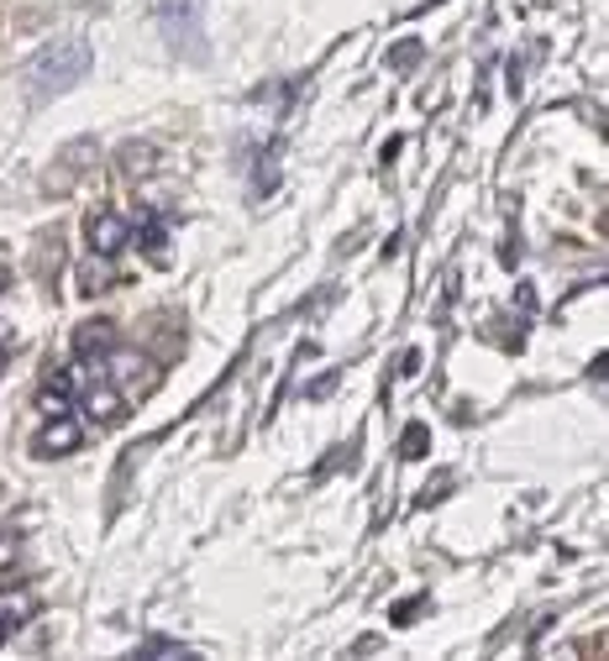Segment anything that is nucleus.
<instances>
[{"instance_id": "1", "label": "nucleus", "mask_w": 609, "mask_h": 661, "mask_svg": "<svg viewBox=\"0 0 609 661\" xmlns=\"http://www.w3.org/2000/svg\"><path fill=\"white\" fill-rule=\"evenodd\" d=\"M84 74H90V48H84L80 38L53 42V48H42L38 59L27 63V84H32L38 95H63V90H74Z\"/></svg>"}, {"instance_id": "2", "label": "nucleus", "mask_w": 609, "mask_h": 661, "mask_svg": "<svg viewBox=\"0 0 609 661\" xmlns=\"http://www.w3.org/2000/svg\"><path fill=\"white\" fill-rule=\"evenodd\" d=\"M200 0H163L158 6V27L163 38L174 42V48H189L195 42V27H200Z\"/></svg>"}, {"instance_id": "3", "label": "nucleus", "mask_w": 609, "mask_h": 661, "mask_svg": "<svg viewBox=\"0 0 609 661\" xmlns=\"http://www.w3.org/2000/svg\"><path fill=\"white\" fill-rule=\"evenodd\" d=\"M84 237H90V252H95V258H116L126 241H132V226H126V216H116V210H101V216H90Z\"/></svg>"}, {"instance_id": "4", "label": "nucleus", "mask_w": 609, "mask_h": 661, "mask_svg": "<svg viewBox=\"0 0 609 661\" xmlns=\"http://www.w3.org/2000/svg\"><path fill=\"white\" fill-rule=\"evenodd\" d=\"M158 163H163V147L153 137H132V142H122V153H116L122 179H153Z\"/></svg>"}, {"instance_id": "5", "label": "nucleus", "mask_w": 609, "mask_h": 661, "mask_svg": "<svg viewBox=\"0 0 609 661\" xmlns=\"http://www.w3.org/2000/svg\"><path fill=\"white\" fill-rule=\"evenodd\" d=\"M84 441V425H74L69 415H59L53 425H42L38 441H32V457H69V452H80Z\"/></svg>"}, {"instance_id": "6", "label": "nucleus", "mask_w": 609, "mask_h": 661, "mask_svg": "<svg viewBox=\"0 0 609 661\" xmlns=\"http://www.w3.org/2000/svg\"><path fill=\"white\" fill-rule=\"evenodd\" d=\"M105 362H111V379H116V383L143 379V389H153V379H158V368H153L143 352H132V347H111V352H105Z\"/></svg>"}, {"instance_id": "7", "label": "nucleus", "mask_w": 609, "mask_h": 661, "mask_svg": "<svg viewBox=\"0 0 609 661\" xmlns=\"http://www.w3.org/2000/svg\"><path fill=\"white\" fill-rule=\"evenodd\" d=\"M279 179H285V137H273L264 147V158H258V168H252V195L268 200V195L279 189Z\"/></svg>"}, {"instance_id": "8", "label": "nucleus", "mask_w": 609, "mask_h": 661, "mask_svg": "<svg viewBox=\"0 0 609 661\" xmlns=\"http://www.w3.org/2000/svg\"><path fill=\"white\" fill-rule=\"evenodd\" d=\"M111 341H116V326H111V321H84V326H74V352H80L84 362L105 358V352H111Z\"/></svg>"}, {"instance_id": "9", "label": "nucleus", "mask_w": 609, "mask_h": 661, "mask_svg": "<svg viewBox=\"0 0 609 661\" xmlns=\"http://www.w3.org/2000/svg\"><path fill=\"white\" fill-rule=\"evenodd\" d=\"M126 226H132V237L147 247V258H153V262H168V231H163V220L153 216V210H137V216L126 220Z\"/></svg>"}, {"instance_id": "10", "label": "nucleus", "mask_w": 609, "mask_h": 661, "mask_svg": "<svg viewBox=\"0 0 609 661\" xmlns=\"http://www.w3.org/2000/svg\"><path fill=\"white\" fill-rule=\"evenodd\" d=\"M122 410H126L122 389H111V383H95V389L84 394V415H90V425H111Z\"/></svg>"}, {"instance_id": "11", "label": "nucleus", "mask_w": 609, "mask_h": 661, "mask_svg": "<svg viewBox=\"0 0 609 661\" xmlns=\"http://www.w3.org/2000/svg\"><path fill=\"white\" fill-rule=\"evenodd\" d=\"M38 609H42V599L32 593V588H6V593H0V620L6 624L38 620Z\"/></svg>"}, {"instance_id": "12", "label": "nucleus", "mask_w": 609, "mask_h": 661, "mask_svg": "<svg viewBox=\"0 0 609 661\" xmlns=\"http://www.w3.org/2000/svg\"><path fill=\"white\" fill-rule=\"evenodd\" d=\"M426 446H431V431H426V425H410L405 441H400V457H405V462L426 457Z\"/></svg>"}, {"instance_id": "13", "label": "nucleus", "mask_w": 609, "mask_h": 661, "mask_svg": "<svg viewBox=\"0 0 609 661\" xmlns=\"http://www.w3.org/2000/svg\"><path fill=\"white\" fill-rule=\"evenodd\" d=\"M38 410H42V415H48V421H59V415H69V394L48 383V389H42V394H38Z\"/></svg>"}, {"instance_id": "14", "label": "nucleus", "mask_w": 609, "mask_h": 661, "mask_svg": "<svg viewBox=\"0 0 609 661\" xmlns=\"http://www.w3.org/2000/svg\"><path fill=\"white\" fill-rule=\"evenodd\" d=\"M415 59H421V42H415V38L394 42V53H389V63H394V69H410Z\"/></svg>"}, {"instance_id": "15", "label": "nucleus", "mask_w": 609, "mask_h": 661, "mask_svg": "<svg viewBox=\"0 0 609 661\" xmlns=\"http://www.w3.org/2000/svg\"><path fill=\"white\" fill-rule=\"evenodd\" d=\"M137 657H189V651H184L179 641H147Z\"/></svg>"}, {"instance_id": "16", "label": "nucleus", "mask_w": 609, "mask_h": 661, "mask_svg": "<svg viewBox=\"0 0 609 661\" xmlns=\"http://www.w3.org/2000/svg\"><path fill=\"white\" fill-rule=\"evenodd\" d=\"M17 551H21V536H17V530H0V567H11Z\"/></svg>"}, {"instance_id": "17", "label": "nucleus", "mask_w": 609, "mask_h": 661, "mask_svg": "<svg viewBox=\"0 0 609 661\" xmlns=\"http://www.w3.org/2000/svg\"><path fill=\"white\" fill-rule=\"evenodd\" d=\"M426 609V599H405V603H394V624H410L415 614Z\"/></svg>"}, {"instance_id": "18", "label": "nucleus", "mask_w": 609, "mask_h": 661, "mask_svg": "<svg viewBox=\"0 0 609 661\" xmlns=\"http://www.w3.org/2000/svg\"><path fill=\"white\" fill-rule=\"evenodd\" d=\"M6 358H11V347H0V373H6Z\"/></svg>"}, {"instance_id": "19", "label": "nucleus", "mask_w": 609, "mask_h": 661, "mask_svg": "<svg viewBox=\"0 0 609 661\" xmlns=\"http://www.w3.org/2000/svg\"><path fill=\"white\" fill-rule=\"evenodd\" d=\"M6 636H11V624H6V620H0V641H6Z\"/></svg>"}]
</instances>
